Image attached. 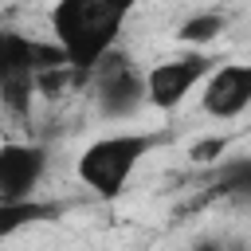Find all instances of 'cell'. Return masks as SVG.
<instances>
[{"instance_id": "6da1fadb", "label": "cell", "mask_w": 251, "mask_h": 251, "mask_svg": "<svg viewBox=\"0 0 251 251\" xmlns=\"http://www.w3.org/2000/svg\"><path fill=\"white\" fill-rule=\"evenodd\" d=\"M129 4L122 0H59L47 12L51 39L63 47L71 71L86 82V75L118 47Z\"/></svg>"}, {"instance_id": "7a4b0ae2", "label": "cell", "mask_w": 251, "mask_h": 251, "mask_svg": "<svg viewBox=\"0 0 251 251\" xmlns=\"http://www.w3.org/2000/svg\"><path fill=\"white\" fill-rule=\"evenodd\" d=\"M157 145V133L149 129H118V133H102L94 137L78 161H75V176L82 188H90L98 200H118L133 173L141 169V161L149 157V149Z\"/></svg>"}, {"instance_id": "3957f363", "label": "cell", "mask_w": 251, "mask_h": 251, "mask_svg": "<svg viewBox=\"0 0 251 251\" xmlns=\"http://www.w3.org/2000/svg\"><path fill=\"white\" fill-rule=\"evenodd\" d=\"M86 86L94 94V106L102 118L110 122H122V118H133L141 106H145V71L133 67V59L114 47L90 75H86Z\"/></svg>"}, {"instance_id": "277c9868", "label": "cell", "mask_w": 251, "mask_h": 251, "mask_svg": "<svg viewBox=\"0 0 251 251\" xmlns=\"http://www.w3.org/2000/svg\"><path fill=\"white\" fill-rule=\"evenodd\" d=\"M216 59L208 51H184L173 59H161L145 71V102L157 110H176L196 86H204V78L212 75Z\"/></svg>"}, {"instance_id": "5b68a950", "label": "cell", "mask_w": 251, "mask_h": 251, "mask_svg": "<svg viewBox=\"0 0 251 251\" xmlns=\"http://www.w3.org/2000/svg\"><path fill=\"white\" fill-rule=\"evenodd\" d=\"M200 110L216 122H231L243 110H251V63L243 59L216 63L200 86Z\"/></svg>"}, {"instance_id": "8992f818", "label": "cell", "mask_w": 251, "mask_h": 251, "mask_svg": "<svg viewBox=\"0 0 251 251\" xmlns=\"http://www.w3.org/2000/svg\"><path fill=\"white\" fill-rule=\"evenodd\" d=\"M47 161V145L39 141H0V200H35Z\"/></svg>"}, {"instance_id": "52a82bcc", "label": "cell", "mask_w": 251, "mask_h": 251, "mask_svg": "<svg viewBox=\"0 0 251 251\" xmlns=\"http://www.w3.org/2000/svg\"><path fill=\"white\" fill-rule=\"evenodd\" d=\"M59 208L55 204H43V200H0V243L12 239L16 231L39 224V220H51Z\"/></svg>"}, {"instance_id": "ba28073f", "label": "cell", "mask_w": 251, "mask_h": 251, "mask_svg": "<svg viewBox=\"0 0 251 251\" xmlns=\"http://www.w3.org/2000/svg\"><path fill=\"white\" fill-rule=\"evenodd\" d=\"M212 188L227 200L251 204V157H224L212 173Z\"/></svg>"}, {"instance_id": "9c48e42d", "label": "cell", "mask_w": 251, "mask_h": 251, "mask_svg": "<svg viewBox=\"0 0 251 251\" xmlns=\"http://www.w3.org/2000/svg\"><path fill=\"white\" fill-rule=\"evenodd\" d=\"M224 31V16L220 12H192L180 27H176V39L180 43H208Z\"/></svg>"}, {"instance_id": "30bf717a", "label": "cell", "mask_w": 251, "mask_h": 251, "mask_svg": "<svg viewBox=\"0 0 251 251\" xmlns=\"http://www.w3.org/2000/svg\"><path fill=\"white\" fill-rule=\"evenodd\" d=\"M224 157H227V137H220V133L200 137V141L188 149V161H192V165H220Z\"/></svg>"}, {"instance_id": "8fae6325", "label": "cell", "mask_w": 251, "mask_h": 251, "mask_svg": "<svg viewBox=\"0 0 251 251\" xmlns=\"http://www.w3.org/2000/svg\"><path fill=\"white\" fill-rule=\"evenodd\" d=\"M4 47H8V31H0V63H4Z\"/></svg>"}, {"instance_id": "7c38bea8", "label": "cell", "mask_w": 251, "mask_h": 251, "mask_svg": "<svg viewBox=\"0 0 251 251\" xmlns=\"http://www.w3.org/2000/svg\"><path fill=\"white\" fill-rule=\"evenodd\" d=\"M192 251H216V247H212V243H200V247H192Z\"/></svg>"}]
</instances>
